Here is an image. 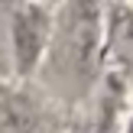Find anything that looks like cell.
Listing matches in <instances>:
<instances>
[{
	"mask_svg": "<svg viewBox=\"0 0 133 133\" xmlns=\"http://www.w3.org/2000/svg\"><path fill=\"white\" fill-rule=\"evenodd\" d=\"M39 110L23 91L0 81V133H39Z\"/></svg>",
	"mask_w": 133,
	"mask_h": 133,
	"instance_id": "4",
	"label": "cell"
},
{
	"mask_svg": "<svg viewBox=\"0 0 133 133\" xmlns=\"http://www.w3.org/2000/svg\"><path fill=\"white\" fill-rule=\"evenodd\" d=\"M101 10L88 3H68L55 13L49 36V75L68 94H81L94 78Z\"/></svg>",
	"mask_w": 133,
	"mask_h": 133,
	"instance_id": "1",
	"label": "cell"
},
{
	"mask_svg": "<svg viewBox=\"0 0 133 133\" xmlns=\"http://www.w3.org/2000/svg\"><path fill=\"white\" fill-rule=\"evenodd\" d=\"M107 52L114 62V81L133 84V6H114L107 13Z\"/></svg>",
	"mask_w": 133,
	"mask_h": 133,
	"instance_id": "3",
	"label": "cell"
},
{
	"mask_svg": "<svg viewBox=\"0 0 133 133\" xmlns=\"http://www.w3.org/2000/svg\"><path fill=\"white\" fill-rule=\"evenodd\" d=\"M52 19H55V10H49L42 3H19V6L10 10L13 65H16L19 78L32 75L36 65L42 62L49 36H52Z\"/></svg>",
	"mask_w": 133,
	"mask_h": 133,
	"instance_id": "2",
	"label": "cell"
}]
</instances>
